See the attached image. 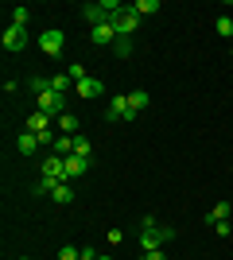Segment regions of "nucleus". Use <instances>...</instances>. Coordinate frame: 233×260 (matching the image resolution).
<instances>
[{
  "label": "nucleus",
  "mask_w": 233,
  "mask_h": 260,
  "mask_svg": "<svg viewBox=\"0 0 233 260\" xmlns=\"http://www.w3.org/2000/svg\"><path fill=\"white\" fill-rule=\"evenodd\" d=\"M109 23L117 27V39H132V31L140 27V16H136V8H132V4H124V8L117 12V16H113Z\"/></svg>",
  "instance_id": "1"
},
{
  "label": "nucleus",
  "mask_w": 233,
  "mask_h": 260,
  "mask_svg": "<svg viewBox=\"0 0 233 260\" xmlns=\"http://www.w3.org/2000/svg\"><path fill=\"white\" fill-rule=\"evenodd\" d=\"M171 237H175V229H144V233H140V252L163 249V245H167Z\"/></svg>",
  "instance_id": "2"
},
{
  "label": "nucleus",
  "mask_w": 233,
  "mask_h": 260,
  "mask_svg": "<svg viewBox=\"0 0 233 260\" xmlns=\"http://www.w3.org/2000/svg\"><path fill=\"white\" fill-rule=\"evenodd\" d=\"M62 43H66V39H62L58 27H47V31L39 35V51H43L47 58H58V54H62Z\"/></svg>",
  "instance_id": "3"
},
{
  "label": "nucleus",
  "mask_w": 233,
  "mask_h": 260,
  "mask_svg": "<svg viewBox=\"0 0 233 260\" xmlns=\"http://www.w3.org/2000/svg\"><path fill=\"white\" fill-rule=\"evenodd\" d=\"M39 175H47V179H58V183H66V159L51 152L43 163H39Z\"/></svg>",
  "instance_id": "4"
},
{
  "label": "nucleus",
  "mask_w": 233,
  "mask_h": 260,
  "mask_svg": "<svg viewBox=\"0 0 233 260\" xmlns=\"http://www.w3.org/2000/svg\"><path fill=\"white\" fill-rule=\"evenodd\" d=\"M128 93H113L109 105H105V120H128Z\"/></svg>",
  "instance_id": "5"
},
{
  "label": "nucleus",
  "mask_w": 233,
  "mask_h": 260,
  "mask_svg": "<svg viewBox=\"0 0 233 260\" xmlns=\"http://www.w3.org/2000/svg\"><path fill=\"white\" fill-rule=\"evenodd\" d=\"M62 105H66V93H39V113H47V117H62Z\"/></svg>",
  "instance_id": "6"
},
{
  "label": "nucleus",
  "mask_w": 233,
  "mask_h": 260,
  "mask_svg": "<svg viewBox=\"0 0 233 260\" xmlns=\"http://www.w3.org/2000/svg\"><path fill=\"white\" fill-rule=\"evenodd\" d=\"M23 47H27V27H16V23H8V27H4V51H23Z\"/></svg>",
  "instance_id": "7"
},
{
  "label": "nucleus",
  "mask_w": 233,
  "mask_h": 260,
  "mask_svg": "<svg viewBox=\"0 0 233 260\" xmlns=\"http://www.w3.org/2000/svg\"><path fill=\"white\" fill-rule=\"evenodd\" d=\"M39 144H43V140H39V132L23 128L20 136H16V152H20V155H35V152H39Z\"/></svg>",
  "instance_id": "8"
},
{
  "label": "nucleus",
  "mask_w": 233,
  "mask_h": 260,
  "mask_svg": "<svg viewBox=\"0 0 233 260\" xmlns=\"http://www.w3.org/2000/svg\"><path fill=\"white\" fill-rule=\"evenodd\" d=\"M82 16L89 20V27H97V23H109V20H113L105 4H82Z\"/></svg>",
  "instance_id": "9"
},
{
  "label": "nucleus",
  "mask_w": 233,
  "mask_h": 260,
  "mask_svg": "<svg viewBox=\"0 0 233 260\" xmlns=\"http://www.w3.org/2000/svg\"><path fill=\"white\" fill-rule=\"evenodd\" d=\"M89 39H93L97 47L117 43V27H113V23H97V27H89Z\"/></svg>",
  "instance_id": "10"
},
{
  "label": "nucleus",
  "mask_w": 233,
  "mask_h": 260,
  "mask_svg": "<svg viewBox=\"0 0 233 260\" xmlns=\"http://www.w3.org/2000/svg\"><path fill=\"white\" fill-rule=\"evenodd\" d=\"M101 93H105V86H101L97 78H82V82H78V98H86V101H97Z\"/></svg>",
  "instance_id": "11"
},
{
  "label": "nucleus",
  "mask_w": 233,
  "mask_h": 260,
  "mask_svg": "<svg viewBox=\"0 0 233 260\" xmlns=\"http://www.w3.org/2000/svg\"><path fill=\"white\" fill-rule=\"evenodd\" d=\"M86 171H89V159H82V155H66V183H70V179H82Z\"/></svg>",
  "instance_id": "12"
},
{
  "label": "nucleus",
  "mask_w": 233,
  "mask_h": 260,
  "mask_svg": "<svg viewBox=\"0 0 233 260\" xmlns=\"http://www.w3.org/2000/svg\"><path fill=\"white\" fill-rule=\"evenodd\" d=\"M27 132H39V136L51 132V117H47V113H31V117H27Z\"/></svg>",
  "instance_id": "13"
},
{
  "label": "nucleus",
  "mask_w": 233,
  "mask_h": 260,
  "mask_svg": "<svg viewBox=\"0 0 233 260\" xmlns=\"http://www.w3.org/2000/svg\"><path fill=\"white\" fill-rule=\"evenodd\" d=\"M229 217H233V206H229V202H218V206L206 214V221H210V225H218V221H229Z\"/></svg>",
  "instance_id": "14"
},
{
  "label": "nucleus",
  "mask_w": 233,
  "mask_h": 260,
  "mask_svg": "<svg viewBox=\"0 0 233 260\" xmlns=\"http://www.w3.org/2000/svg\"><path fill=\"white\" fill-rule=\"evenodd\" d=\"M51 148H55V155H62V159H66V155H74V136H58Z\"/></svg>",
  "instance_id": "15"
},
{
  "label": "nucleus",
  "mask_w": 233,
  "mask_h": 260,
  "mask_svg": "<svg viewBox=\"0 0 233 260\" xmlns=\"http://www.w3.org/2000/svg\"><path fill=\"white\" fill-rule=\"evenodd\" d=\"M128 109H132V113L148 109V89H132V93H128Z\"/></svg>",
  "instance_id": "16"
},
{
  "label": "nucleus",
  "mask_w": 233,
  "mask_h": 260,
  "mask_svg": "<svg viewBox=\"0 0 233 260\" xmlns=\"http://www.w3.org/2000/svg\"><path fill=\"white\" fill-rule=\"evenodd\" d=\"M132 8H136V16L144 20V16H155V12H159V0H136Z\"/></svg>",
  "instance_id": "17"
},
{
  "label": "nucleus",
  "mask_w": 233,
  "mask_h": 260,
  "mask_svg": "<svg viewBox=\"0 0 233 260\" xmlns=\"http://www.w3.org/2000/svg\"><path fill=\"white\" fill-rule=\"evenodd\" d=\"M58 128H62V136H74L78 132V117L74 113H62V117H58Z\"/></svg>",
  "instance_id": "18"
},
{
  "label": "nucleus",
  "mask_w": 233,
  "mask_h": 260,
  "mask_svg": "<svg viewBox=\"0 0 233 260\" xmlns=\"http://www.w3.org/2000/svg\"><path fill=\"white\" fill-rule=\"evenodd\" d=\"M51 198H55L58 206H66L70 198H74V190H70V183H58V186H55V194H51Z\"/></svg>",
  "instance_id": "19"
},
{
  "label": "nucleus",
  "mask_w": 233,
  "mask_h": 260,
  "mask_svg": "<svg viewBox=\"0 0 233 260\" xmlns=\"http://www.w3.org/2000/svg\"><path fill=\"white\" fill-rule=\"evenodd\" d=\"M70 82H74L70 74H51V89H55V93H66V89H70Z\"/></svg>",
  "instance_id": "20"
},
{
  "label": "nucleus",
  "mask_w": 233,
  "mask_h": 260,
  "mask_svg": "<svg viewBox=\"0 0 233 260\" xmlns=\"http://www.w3.org/2000/svg\"><path fill=\"white\" fill-rule=\"evenodd\" d=\"M58 179H47V175H39V183H35V194H55Z\"/></svg>",
  "instance_id": "21"
},
{
  "label": "nucleus",
  "mask_w": 233,
  "mask_h": 260,
  "mask_svg": "<svg viewBox=\"0 0 233 260\" xmlns=\"http://www.w3.org/2000/svg\"><path fill=\"white\" fill-rule=\"evenodd\" d=\"M27 20H31V12L23 8V4H20V8H12V23H16V27H27Z\"/></svg>",
  "instance_id": "22"
},
{
  "label": "nucleus",
  "mask_w": 233,
  "mask_h": 260,
  "mask_svg": "<svg viewBox=\"0 0 233 260\" xmlns=\"http://www.w3.org/2000/svg\"><path fill=\"white\" fill-rule=\"evenodd\" d=\"M89 152H93V148H89V140H86V136H74V155L89 159Z\"/></svg>",
  "instance_id": "23"
},
{
  "label": "nucleus",
  "mask_w": 233,
  "mask_h": 260,
  "mask_svg": "<svg viewBox=\"0 0 233 260\" xmlns=\"http://www.w3.org/2000/svg\"><path fill=\"white\" fill-rule=\"evenodd\" d=\"M214 27H218V35H222V39H229V35H233V20H229V16H222Z\"/></svg>",
  "instance_id": "24"
},
{
  "label": "nucleus",
  "mask_w": 233,
  "mask_h": 260,
  "mask_svg": "<svg viewBox=\"0 0 233 260\" xmlns=\"http://www.w3.org/2000/svg\"><path fill=\"white\" fill-rule=\"evenodd\" d=\"M58 260H82V249H74V245H62V249H58Z\"/></svg>",
  "instance_id": "25"
},
{
  "label": "nucleus",
  "mask_w": 233,
  "mask_h": 260,
  "mask_svg": "<svg viewBox=\"0 0 233 260\" xmlns=\"http://www.w3.org/2000/svg\"><path fill=\"white\" fill-rule=\"evenodd\" d=\"M31 89H35V93H51V78H39V74H35L31 78Z\"/></svg>",
  "instance_id": "26"
},
{
  "label": "nucleus",
  "mask_w": 233,
  "mask_h": 260,
  "mask_svg": "<svg viewBox=\"0 0 233 260\" xmlns=\"http://www.w3.org/2000/svg\"><path fill=\"white\" fill-rule=\"evenodd\" d=\"M113 51L121 54V58H128V54H132V39H117V43H113Z\"/></svg>",
  "instance_id": "27"
},
{
  "label": "nucleus",
  "mask_w": 233,
  "mask_h": 260,
  "mask_svg": "<svg viewBox=\"0 0 233 260\" xmlns=\"http://www.w3.org/2000/svg\"><path fill=\"white\" fill-rule=\"evenodd\" d=\"M66 74L74 78V86L82 82V78H89V74H86V66H82V62H70V70H66Z\"/></svg>",
  "instance_id": "28"
},
{
  "label": "nucleus",
  "mask_w": 233,
  "mask_h": 260,
  "mask_svg": "<svg viewBox=\"0 0 233 260\" xmlns=\"http://www.w3.org/2000/svg\"><path fill=\"white\" fill-rule=\"evenodd\" d=\"M214 233H218V237H229V221H218V225H210Z\"/></svg>",
  "instance_id": "29"
},
{
  "label": "nucleus",
  "mask_w": 233,
  "mask_h": 260,
  "mask_svg": "<svg viewBox=\"0 0 233 260\" xmlns=\"http://www.w3.org/2000/svg\"><path fill=\"white\" fill-rule=\"evenodd\" d=\"M144 260H167V256H163V249H152V252H144Z\"/></svg>",
  "instance_id": "30"
},
{
  "label": "nucleus",
  "mask_w": 233,
  "mask_h": 260,
  "mask_svg": "<svg viewBox=\"0 0 233 260\" xmlns=\"http://www.w3.org/2000/svg\"><path fill=\"white\" fill-rule=\"evenodd\" d=\"M97 260H113V256H97Z\"/></svg>",
  "instance_id": "31"
},
{
  "label": "nucleus",
  "mask_w": 233,
  "mask_h": 260,
  "mask_svg": "<svg viewBox=\"0 0 233 260\" xmlns=\"http://www.w3.org/2000/svg\"><path fill=\"white\" fill-rule=\"evenodd\" d=\"M20 260H31V256H20Z\"/></svg>",
  "instance_id": "32"
}]
</instances>
